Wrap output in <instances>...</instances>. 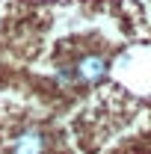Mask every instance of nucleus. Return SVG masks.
<instances>
[{"label":"nucleus","mask_w":151,"mask_h":154,"mask_svg":"<svg viewBox=\"0 0 151 154\" xmlns=\"http://www.w3.org/2000/svg\"><path fill=\"white\" fill-rule=\"evenodd\" d=\"M54 80H57V86H62V89H74V86H77L74 71H71V65H68V62L57 65V71H54Z\"/></svg>","instance_id":"nucleus-3"},{"label":"nucleus","mask_w":151,"mask_h":154,"mask_svg":"<svg viewBox=\"0 0 151 154\" xmlns=\"http://www.w3.org/2000/svg\"><path fill=\"white\" fill-rule=\"evenodd\" d=\"M6 154H54V136L45 125L24 122L9 134Z\"/></svg>","instance_id":"nucleus-1"},{"label":"nucleus","mask_w":151,"mask_h":154,"mask_svg":"<svg viewBox=\"0 0 151 154\" xmlns=\"http://www.w3.org/2000/svg\"><path fill=\"white\" fill-rule=\"evenodd\" d=\"M68 65L74 71L77 86H101L110 77V57L101 54V51H83Z\"/></svg>","instance_id":"nucleus-2"}]
</instances>
